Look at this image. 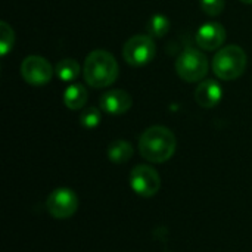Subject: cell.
Listing matches in <instances>:
<instances>
[{
    "instance_id": "obj_7",
    "label": "cell",
    "mask_w": 252,
    "mask_h": 252,
    "mask_svg": "<svg viewBox=\"0 0 252 252\" xmlns=\"http://www.w3.org/2000/svg\"><path fill=\"white\" fill-rule=\"evenodd\" d=\"M130 186L142 198H152L161 188V179L155 168L149 165H136L130 173Z\"/></svg>"
},
{
    "instance_id": "obj_5",
    "label": "cell",
    "mask_w": 252,
    "mask_h": 252,
    "mask_svg": "<svg viewBox=\"0 0 252 252\" xmlns=\"http://www.w3.org/2000/svg\"><path fill=\"white\" fill-rule=\"evenodd\" d=\"M123 56L133 66H143L155 56V43L151 35H133L123 47Z\"/></svg>"
},
{
    "instance_id": "obj_13",
    "label": "cell",
    "mask_w": 252,
    "mask_h": 252,
    "mask_svg": "<svg viewBox=\"0 0 252 252\" xmlns=\"http://www.w3.org/2000/svg\"><path fill=\"white\" fill-rule=\"evenodd\" d=\"M106 154L114 164H126L133 157V146L126 140H114L108 146Z\"/></svg>"
},
{
    "instance_id": "obj_9",
    "label": "cell",
    "mask_w": 252,
    "mask_h": 252,
    "mask_svg": "<svg viewBox=\"0 0 252 252\" xmlns=\"http://www.w3.org/2000/svg\"><path fill=\"white\" fill-rule=\"evenodd\" d=\"M226 40V30L220 22H205L196 32V43L204 50H216Z\"/></svg>"
},
{
    "instance_id": "obj_14",
    "label": "cell",
    "mask_w": 252,
    "mask_h": 252,
    "mask_svg": "<svg viewBox=\"0 0 252 252\" xmlns=\"http://www.w3.org/2000/svg\"><path fill=\"white\" fill-rule=\"evenodd\" d=\"M80 71H81L80 63L72 58H65L62 61H59L56 63V68H55L58 78H61L65 83L74 81L80 75Z\"/></svg>"
},
{
    "instance_id": "obj_3",
    "label": "cell",
    "mask_w": 252,
    "mask_h": 252,
    "mask_svg": "<svg viewBox=\"0 0 252 252\" xmlns=\"http://www.w3.org/2000/svg\"><path fill=\"white\" fill-rule=\"evenodd\" d=\"M248 58L242 47L239 46H226L220 49L213 59L214 74L224 81H232L239 78L247 69Z\"/></svg>"
},
{
    "instance_id": "obj_6",
    "label": "cell",
    "mask_w": 252,
    "mask_h": 252,
    "mask_svg": "<svg viewBox=\"0 0 252 252\" xmlns=\"http://www.w3.org/2000/svg\"><path fill=\"white\" fill-rule=\"evenodd\" d=\"M77 208L78 198L75 192L68 188L55 189L46 199V210L56 220H66L72 217Z\"/></svg>"
},
{
    "instance_id": "obj_10",
    "label": "cell",
    "mask_w": 252,
    "mask_h": 252,
    "mask_svg": "<svg viewBox=\"0 0 252 252\" xmlns=\"http://www.w3.org/2000/svg\"><path fill=\"white\" fill-rule=\"evenodd\" d=\"M131 96L126 90H109L100 96V108L111 115L126 114L131 108Z\"/></svg>"
},
{
    "instance_id": "obj_17",
    "label": "cell",
    "mask_w": 252,
    "mask_h": 252,
    "mask_svg": "<svg viewBox=\"0 0 252 252\" xmlns=\"http://www.w3.org/2000/svg\"><path fill=\"white\" fill-rule=\"evenodd\" d=\"M100 111L97 108H86L80 117V123L86 128H96L100 123Z\"/></svg>"
},
{
    "instance_id": "obj_15",
    "label": "cell",
    "mask_w": 252,
    "mask_h": 252,
    "mask_svg": "<svg viewBox=\"0 0 252 252\" xmlns=\"http://www.w3.org/2000/svg\"><path fill=\"white\" fill-rule=\"evenodd\" d=\"M170 30V19L161 13H157L154 16H151V19L146 24V31L148 35L155 37V38H161L164 37Z\"/></svg>"
},
{
    "instance_id": "obj_12",
    "label": "cell",
    "mask_w": 252,
    "mask_h": 252,
    "mask_svg": "<svg viewBox=\"0 0 252 252\" xmlns=\"http://www.w3.org/2000/svg\"><path fill=\"white\" fill-rule=\"evenodd\" d=\"M87 90L81 84H71L63 93V103L69 109H81L87 103Z\"/></svg>"
},
{
    "instance_id": "obj_4",
    "label": "cell",
    "mask_w": 252,
    "mask_h": 252,
    "mask_svg": "<svg viewBox=\"0 0 252 252\" xmlns=\"http://www.w3.org/2000/svg\"><path fill=\"white\" fill-rule=\"evenodd\" d=\"M177 75L188 83L201 81L208 74V59L207 56L193 47L185 49L176 61Z\"/></svg>"
},
{
    "instance_id": "obj_18",
    "label": "cell",
    "mask_w": 252,
    "mask_h": 252,
    "mask_svg": "<svg viewBox=\"0 0 252 252\" xmlns=\"http://www.w3.org/2000/svg\"><path fill=\"white\" fill-rule=\"evenodd\" d=\"M224 0H201V9L211 16H217L224 10Z\"/></svg>"
},
{
    "instance_id": "obj_19",
    "label": "cell",
    "mask_w": 252,
    "mask_h": 252,
    "mask_svg": "<svg viewBox=\"0 0 252 252\" xmlns=\"http://www.w3.org/2000/svg\"><path fill=\"white\" fill-rule=\"evenodd\" d=\"M242 3H247V4H252V0H241Z\"/></svg>"
},
{
    "instance_id": "obj_11",
    "label": "cell",
    "mask_w": 252,
    "mask_h": 252,
    "mask_svg": "<svg viewBox=\"0 0 252 252\" xmlns=\"http://www.w3.org/2000/svg\"><path fill=\"white\" fill-rule=\"evenodd\" d=\"M223 97V89L216 80H205L195 90V100L202 108H214Z\"/></svg>"
},
{
    "instance_id": "obj_16",
    "label": "cell",
    "mask_w": 252,
    "mask_h": 252,
    "mask_svg": "<svg viewBox=\"0 0 252 252\" xmlns=\"http://www.w3.org/2000/svg\"><path fill=\"white\" fill-rule=\"evenodd\" d=\"M15 41V32L9 27L7 22H0V53L4 56L12 47Z\"/></svg>"
},
{
    "instance_id": "obj_8",
    "label": "cell",
    "mask_w": 252,
    "mask_h": 252,
    "mask_svg": "<svg viewBox=\"0 0 252 252\" xmlns=\"http://www.w3.org/2000/svg\"><path fill=\"white\" fill-rule=\"evenodd\" d=\"M21 75L31 86H44L53 75L52 65L41 56H28L21 63Z\"/></svg>"
},
{
    "instance_id": "obj_1",
    "label": "cell",
    "mask_w": 252,
    "mask_h": 252,
    "mask_svg": "<svg viewBox=\"0 0 252 252\" xmlns=\"http://www.w3.org/2000/svg\"><path fill=\"white\" fill-rule=\"evenodd\" d=\"M177 148V140L173 131L162 126H154L145 130L139 139L140 155L155 164L168 161Z\"/></svg>"
},
{
    "instance_id": "obj_2",
    "label": "cell",
    "mask_w": 252,
    "mask_h": 252,
    "mask_svg": "<svg viewBox=\"0 0 252 252\" xmlns=\"http://www.w3.org/2000/svg\"><path fill=\"white\" fill-rule=\"evenodd\" d=\"M118 62L114 55L102 49L89 53L83 68L86 83L94 89H105L114 84L118 78Z\"/></svg>"
}]
</instances>
